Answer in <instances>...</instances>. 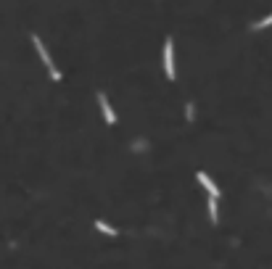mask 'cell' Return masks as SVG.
Wrapping results in <instances>:
<instances>
[{
    "instance_id": "obj_1",
    "label": "cell",
    "mask_w": 272,
    "mask_h": 269,
    "mask_svg": "<svg viewBox=\"0 0 272 269\" xmlns=\"http://www.w3.org/2000/svg\"><path fill=\"white\" fill-rule=\"evenodd\" d=\"M32 45H34V50L40 53V58H42V64L48 66V72H51V79H56V82H61V72L56 69V64H53V58H51V53H48V48L42 45V40L37 37V34H32Z\"/></svg>"
},
{
    "instance_id": "obj_2",
    "label": "cell",
    "mask_w": 272,
    "mask_h": 269,
    "mask_svg": "<svg viewBox=\"0 0 272 269\" xmlns=\"http://www.w3.org/2000/svg\"><path fill=\"white\" fill-rule=\"evenodd\" d=\"M164 74H167V79H174V42H172V37H167V42H164Z\"/></svg>"
},
{
    "instance_id": "obj_3",
    "label": "cell",
    "mask_w": 272,
    "mask_h": 269,
    "mask_svg": "<svg viewBox=\"0 0 272 269\" xmlns=\"http://www.w3.org/2000/svg\"><path fill=\"white\" fill-rule=\"evenodd\" d=\"M98 106H101V111H103L106 124H116V114H114V109H111L109 98H106V92H98Z\"/></svg>"
},
{
    "instance_id": "obj_4",
    "label": "cell",
    "mask_w": 272,
    "mask_h": 269,
    "mask_svg": "<svg viewBox=\"0 0 272 269\" xmlns=\"http://www.w3.org/2000/svg\"><path fill=\"white\" fill-rule=\"evenodd\" d=\"M196 180H198L201 185H204V190H206L211 198H219V195H222V190L217 188V185H214V180H211L206 172H198V174H196Z\"/></svg>"
},
{
    "instance_id": "obj_5",
    "label": "cell",
    "mask_w": 272,
    "mask_h": 269,
    "mask_svg": "<svg viewBox=\"0 0 272 269\" xmlns=\"http://www.w3.org/2000/svg\"><path fill=\"white\" fill-rule=\"evenodd\" d=\"M93 227H96L98 232H103V235H109V238H116V235H119V230L111 227L109 222H103V219H96V225H93Z\"/></svg>"
},
{
    "instance_id": "obj_6",
    "label": "cell",
    "mask_w": 272,
    "mask_h": 269,
    "mask_svg": "<svg viewBox=\"0 0 272 269\" xmlns=\"http://www.w3.org/2000/svg\"><path fill=\"white\" fill-rule=\"evenodd\" d=\"M206 208H209V219H211V225H217V222H219V206H217V198H209Z\"/></svg>"
},
{
    "instance_id": "obj_7",
    "label": "cell",
    "mask_w": 272,
    "mask_h": 269,
    "mask_svg": "<svg viewBox=\"0 0 272 269\" xmlns=\"http://www.w3.org/2000/svg\"><path fill=\"white\" fill-rule=\"evenodd\" d=\"M269 24H272V14H269V16H264V19H259L256 24H254V29H267Z\"/></svg>"
}]
</instances>
